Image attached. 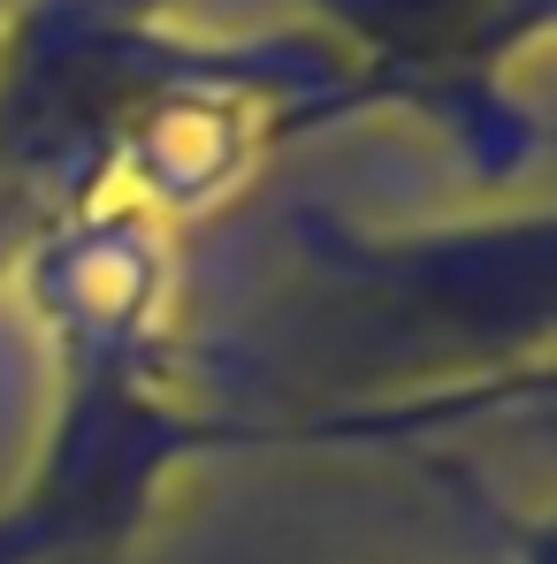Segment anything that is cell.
<instances>
[{"label": "cell", "mask_w": 557, "mask_h": 564, "mask_svg": "<svg viewBox=\"0 0 557 564\" xmlns=\"http://www.w3.org/2000/svg\"><path fill=\"white\" fill-rule=\"evenodd\" d=\"M298 23L352 69L360 115L397 107L443 130L473 176L512 184L543 161V115L512 69L550 39L557 0H290Z\"/></svg>", "instance_id": "cell-3"}, {"label": "cell", "mask_w": 557, "mask_h": 564, "mask_svg": "<svg viewBox=\"0 0 557 564\" xmlns=\"http://www.w3.org/2000/svg\"><path fill=\"white\" fill-rule=\"evenodd\" d=\"M276 245L268 344L298 367L290 420L329 443L436 435L504 412L519 389L550 397L557 229L543 198L436 229H367L336 206H290Z\"/></svg>", "instance_id": "cell-1"}, {"label": "cell", "mask_w": 557, "mask_h": 564, "mask_svg": "<svg viewBox=\"0 0 557 564\" xmlns=\"http://www.w3.org/2000/svg\"><path fill=\"white\" fill-rule=\"evenodd\" d=\"M8 8H15V0H0V31H8Z\"/></svg>", "instance_id": "cell-4"}, {"label": "cell", "mask_w": 557, "mask_h": 564, "mask_svg": "<svg viewBox=\"0 0 557 564\" xmlns=\"http://www.w3.org/2000/svg\"><path fill=\"white\" fill-rule=\"evenodd\" d=\"M169 275L161 221L122 198L54 214L31 245L23 297L46 336V427L0 503V564H115L184 473L313 443L282 412H229L191 389Z\"/></svg>", "instance_id": "cell-2"}]
</instances>
